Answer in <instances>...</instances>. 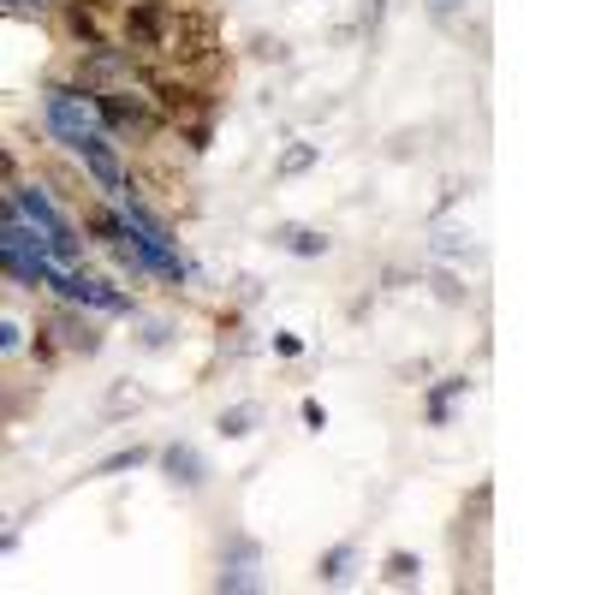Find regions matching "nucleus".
I'll use <instances>...</instances> for the list:
<instances>
[{"mask_svg": "<svg viewBox=\"0 0 595 595\" xmlns=\"http://www.w3.org/2000/svg\"><path fill=\"white\" fill-rule=\"evenodd\" d=\"M441 298H447V303H459V298H464V286L453 281V274H441Z\"/></svg>", "mask_w": 595, "mask_h": 595, "instance_id": "nucleus-22", "label": "nucleus"}, {"mask_svg": "<svg viewBox=\"0 0 595 595\" xmlns=\"http://www.w3.org/2000/svg\"><path fill=\"white\" fill-rule=\"evenodd\" d=\"M48 327L60 334V346H66V351H84V358H90V351L101 346V334L78 315V303H72V310H54V315H48Z\"/></svg>", "mask_w": 595, "mask_h": 595, "instance_id": "nucleus-8", "label": "nucleus"}, {"mask_svg": "<svg viewBox=\"0 0 595 595\" xmlns=\"http://www.w3.org/2000/svg\"><path fill=\"white\" fill-rule=\"evenodd\" d=\"M0 185H18V156L12 149H0Z\"/></svg>", "mask_w": 595, "mask_h": 595, "instance_id": "nucleus-20", "label": "nucleus"}, {"mask_svg": "<svg viewBox=\"0 0 595 595\" xmlns=\"http://www.w3.org/2000/svg\"><path fill=\"white\" fill-rule=\"evenodd\" d=\"M90 7H96V12H108V7H125V0H90Z\"/></svg>", "mask_w": 595, "mask_h": 595, "instance_id": "nucleus-25", "label": "nucleus"}, {"mask_svg": "<svg viewBox=\"0 0 595 595\" xmlns=\"http://www.w3.org/2000/svg\"><path fill=\"white\" fill-rule=\"evenodd\" d=\"M274 245L293 250V257H327V245H334V238L315 233V226H274Z\"/></svg>", "mask_w": 595, "mask_h": 595, "instance_id": "nucleus-10", "label": "nucleus"}, {"mask_svg": "<svg viewBox=\"0 0 595 595\" xmlns=\"http://www.w3.org/2000/svg\"><path fill=\"white\" fill-rule=\"evenodd\" d=\"M60 18H66V36L78 48H108V24H101V12L90 7V0H66Z\"/></svg>", "mask_w": 595, "mask_h": 595, "instance_id": "nucleus-7", "label": "nucleus"}, {"mask_svg": "<svg viewBox=\"0 0 595 595\" xmlns=\"http://www.w3.org/2000/svg\"><path fill=\"white\" fill-rule=\"evenodd\" d=\"M417 572H423V566H417L411 554H394V560H387V584H411Z\"/></svg>", "mask_w": 595, "mask_h": 595, "instance_id": "nucleus-17", "label": "nucleus"}, {"mask_svg": "<svg viewBox=\"0 0 595 595\" xmlns=\"http://www.w3.org/2000/svg\"><path fill=\"white\" fill-rule=\"evenodd\" d=\"M84 233L96 238V245H120L125 238V214H120V202H84Z\"/></svg>", "mask_w": 595, "mask_h": 595, "instance_id": "nucleus-9", "label": "nucleus"}, {"mask_svg": "<svg viewBox=\"0 0 595 595\" xmlns=\"http://www.w3.org/2000/svg\"><path fill=\"white\" fill-rule=\"evenodd\" d=\"M78 161H84V173L96 179V191L108 197V202H120V197H125V161H120V149H113V137H108V132L84 137V144H78Z\"/></svg>", "mask_w": 595, "mask_h": 595, "instance_id": "nucleus-6", "label": "nucleus"}, {"mask_svg": "<svg viewBox=\"0 0 595 595\" xmlns=\"http://www.w3.org/2000/svg\"><path fill=\"white\" fill-rule=\"evenodd\" d=\"M441 257H459V250H471V238H464V233H441Z\"/></svg>", "mask_w": 595, "mask_h": 595, "instance_id": "nucleus-19", "label": "nucleus"}, {"mask_svg": "<svg viewBox=\"0 0 595 595\" xmlns=\"http://www.w3.org/2000/svg\"><path fill=\"white\" fill-rule=\"evenodd\" d=\"M42 113H48V132H54L60 144H72V149H78L84 137L101 132V120H96V108H90V90H48Z\"/></svg>", "mask_w": 595, "mask_h": 595, "instance_id": "nucleus-5", "label": "nucleus"}, {"mask_svg": "<svg viewBox=\"0 0 595 595\" xmlns=\"http://www.w3.org/2000/svg\"><path fill=\"white\" fill-rule=\"evenodd\" d=\"M161 464H168V476H173V483H185V488H197V483H202V459H197V447H168V453H161Z\"/></svg>", "mask_w": 595, "mask_h": 595, "instance_id": "nucleus-11", "label": "nucleus"}, {"mask_svg": "<svg viewBox=\"0 0 595 595\" xmlns=\"http://www.w3.org/2000/svg\"><path fill=\"white\" fill-rule=\"evenodd\" d=\"M149 78V101L161 108V120L168 125H191V120H214V90L209 84H197V78H185V72H144Z\"/></svg>", "mask_w": 595, "mask_h": 595, "instance_id": "nucleus-4", "label": "nucleus"}, {"mask_svg": "<svg viewBox=\"0 0 595 595\" xmlns=\"http://www.w3.org/2000/svg\"><path fill=\"white\" fill-rule=\"evenodd\" d=\"M149 453L144 447H125V453H113V459H101V476H113V471H132V464H144Z\"/></svg>", "mask_w": 595, "mask_h": 595, "instance_id": "nucleus-16", "label": "nucleus"}, {"mask_svg": "<svg viewBox=\"0 0 595 595\" xmlns=\"http://www.w3.org/2000/svg\"><path fill=\"white\" fill-rule=\"evenodd\" d=\"M346 566H351V548H334L322 560V584H339V578H346Z\"/></svg>", "mask_w": 595, "mask_h": 595, "instance_id": "nucleus-18", "label": "nucleus"}, {"mask_svg": "<svg viewBox=\"0 0 595 595\" xmlns=\"http://www.w3.org/2000/svg\"><path fill=\"white\" fill-rule=\"evenodd\" d=\"M173 24H179V0H125L120 7V42L132 60H161Z\"/></svg>", "mask_w": 595, "mask_h": 595, "instance_id": "nucleus-2", "label": "nucleus"}, {"mask_svg": "<svg viewBox=\"0 0 595 595\" xmlns=\"http://www.w3.org/2000/svg\"><path fill=\"white\" fill-rule=\"evenodd\" d=\"M12 202H18L24 226L36 233V245H42L48 257H54V262H78V226L54 209V197H48L42 185H12Z\"/></svg>", "mask_w": 595, "mask_h": 595, "instance_id": "nucleus-3", "label": "nucleus"}, {"mask_svg": "<svg viewBox=\"0 0 595 595\" xmlns=\"http://www.w3.org/2000/svg\"><path fill=\"white\" fill-rule=\"evenodd\" d=\"M459 7H464V0H429V12H435V18H453Z\"/></svg>", "mask_w": 595, "mask_h": 595, "instance_id": "nucleus-23", "label": "nucleus"}, {"mask_svg": "<svg viewBox=\"0 0 595 595\" xmlns=\"http://www.w3.org/2000/svg\"><path fill=\"white\" fill-rule=\"evenodd\" d=\"M303 423H310V429H322V423H327V411H322L315 399H303Z\"/></svg>", "mask_w": 595, "mask_h": 595, "instance_id": "nucleus-21", "label": "nucleus"}, {"mask_svg": "<svg viewBox=\"0 0 595 595\" xmlns=\"http://www.w3.org/2000/svg\"><path fill=\"white\" fill-rule=\"evenodd\" d=\"M250 423H257V405H233V411H221V435H250Z\"/></svg>", "mask_w": 595, "mask_h": 595, "instance_id": "nucleus-14", "label": "nucleus"}, {"mask_svg": "<svg viewBox=\"0 0 595 595\" xmlns=\"http://www.w3.org/2000/svg\"><path fill=\"white\" fill-rule=\"evenodd\" d=\"M12 346H18V327H12V322H0V351H12Z\"/></svg>", "mask_w": 595, "mask_h": 595, "instance_id": "nucleus-24", "label": "nucleus"}, {"mask_svg": "<svg viewBox=\"0 0 595 595\" xmlns=\"http://www.w3.org/2000/svg\"><path fill=\"white\" fill-rule=\"evenodd\" d=\"M90 108L101 120V132L108 137H161L168 132V120H161V108L149 101L144 90H125V84H113V90H90Z\"/></svg>", "mask_w": 595, "mask_h": 595, "instance_id": "nucleus-1", "label": "nucleus"}, {"mask_svg": "<svg viewBox=\"0 0 595 595\" xmlns=\"http://www.w3.org/2000/svg\"><path fill=\"white\" fill-rule=\"evenodd\" d=\"M315 156H322V144H293L281 161H274V179H298V173H310Z\"/></svg>", "mask_w": 595, "mask_h": 595, "instance_id": "nucleus-12", "label": "nucleus"}, {"mask_svg": "<svg viewBox=\"0 0 595 595\" xmlns=\"http://www.w3.org/2000/svg\"><path fill=\"white\" fill-rule=\"evenodd\" d=\"M30 7H48V0H30Z\"/></svg>", "mask_w": 595, "mask_h": 595, "instance_id": "nucleus-26", "label": "nucleus"}, {"mask_svg": "<svg viewBox=\"0 0 595 595\" xmlns=\"http://www.w3.org/2000/svg\"><path fill=\"white\" fill-rule=\"evenodd\" d=\"M453 394H464V375H447V382L435 387V399H429V417H435V423L453 417Z\"/></svg>", "mask_w": 595, "mask_h": 595, "instance_id": "nucleus-13", "label": "nucleus"}, {"mask_svg": "<svg viewBox=\"0 0 595 595\" xmlns=\"http://www.w3.org/2000/svg\"><path fill=\"white\" fill-rule=\"evenodd\" d=\"M30 351H36V358H42V363H54V358H60V339H54V327H48V322H36V339H30Z\"/></svg>", "mask_w": 595, "mask_h": 595, "instance_id": "nucleus-15", "label": "nucleus"}]
</instances>
